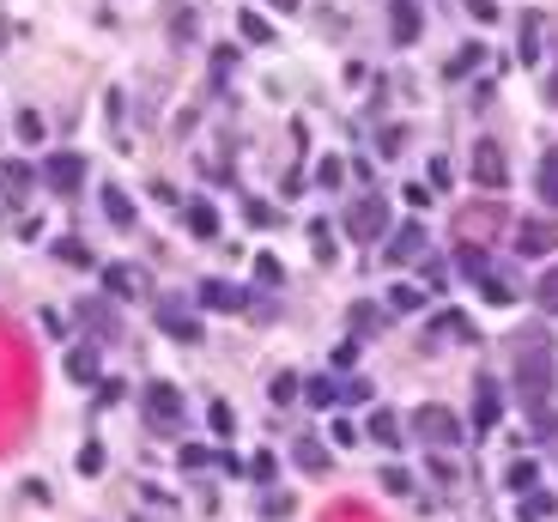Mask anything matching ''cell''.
<instances>
[{
	"label": "cell",
	"mask_w": 558,
	"mask_h": 522,
	"mask_svg": "<svg viewBox=\"0 0 558 522\" xmlns=\"http://www.w3.org/2000/svg\"><path fill=\"white\" fill-rule=\"evenodd\" d=\"M140 407H146V425H152V431H176V425H182V389L176 383H146L140 389Z\"/></svg>",
	"instance_id": "obj_3"
},
{
	"label": "cell",
	"mask_w": 558,
	"mask_h": 522,
	"mask_svg": "<svg viewBox=\"0 0 558 522\" xmlns=\"http://www.w3.org/2000/svg\"><path fill=\"white\" fill-rule=\"evenodd\" d=\"M182 219H188V231H195L201 244H212V237H219V207H212V201H201V195H195V201H182Z\"/></svg>",
	"instance_id": "obj_15"
},
{
	"label": "cell",
	"mask_w": 558,
	"mask_h": 522,
	"mask_svg": "<svg viewBox=\"0 0 558 522\" xmlns=\"http://www.w3.org/2000/svg\"><path fill=\"white\" fill-rule=\"evenodd\" d=\"M540 12H528L522 19V43H516V55H522V68H534V61H540Z\"/></svg>",
	"instance_id": "obj_26"
},
{
	"label": "cell",
	"mask_w": 558,
	"mask_h": 522,
	"mask_svg": "<svg viewBox=\"0 0 558 522\" xmlns=\"http://www.w3.org/2000/svg\"><path fill=\"white\" fill-rule=\"evenodd\" d=\"M68 377H73L79 389L98 383V347H73V352H68Z\"/></svg>",
	"instance_id": "obj_20"
},
{
	"label": "cell",
	"mask_w": 558,
	"mask_h": 522,
	"mask_svg": "<svg viewBox=\"0 0 558 522\" xmlns=\"http://www.w3.org/2000/svg\"><path fill=\"white\" fill-rule=\"evenodd\" d=\"M237 31H243V43H255V49H261V43H274V25H267L261 12H237Z\"/></svg>",
	"instance_id": "obj_25"
},
{
	"label": "cell",
	"mask_w": 558,
	"mask_h": 522,
	"mask_svg": "<svg viewBox=\"0 0 558 522\" xmlns=\"http://www.w3.org/2000/svg\"><path fill=\"white\" fill-rule=\"evenodd\" d=\"M347 231L358 237V244H377V237H388V207H383V195H364V201H352Z\"/></svg>",
	"instance_id": "obj_5"
},
{
	"label": "cell",
	"mask_w": 558,
	"mask_h": 522,
	"mask_svg": "<svg viewBox=\"0 0 558 522\" xmlns=\"http://www.w3.org/2000/svg\"><path fill=\"white\" fill-rule=\"evenodd\" d=\"M340 176H347L340 158H315V189H340Z\"/></svg>",
	"instance_id": "obj_36"
},
{
	"label": "cell",
	"mask_w": 558,
	"mask_h": 522,
	"mask_svg": "<svg viewBox=\"0 0 558 522\" xmlns=\"http://www.w3.org/2000/svg\"><path fill=\"white\" fill-rule=\"evenodd\" d=\"M364 431H371V438H377V444H388V450H395V444H401V419L388 414V407H377V414L364 419Z\"/></svg>",
	"instance_id": "obj_23"
},
{
	"label": "cell",
	"mask_w": 558,
	"mask_h": 522,
	"mask_svg": "<svg viewBox=\"0 0 558 522\" xmlns=\"http://www.w3.org/2000/svg\"><path fill=\"white\" fill-rule=\"evenodd\" d=\"M383 492H395V498H407V492H413V474H407L401 462H388V468H383Z\"/></svg>",
	"instance_id": "obj_33"
},
{
	"label": "cell",
	"mask_w": 558,
	"mask_h": 522,
	"mask_svg": "<svg viewBox=\"0 0 558 522\" xmlns=\"http://www.w3.org/2000/svg\"><path fill=\"white\" fill-rule=\"evenodd\" d=\"M516 389H522V407H546V395H553V341L546 334H528L522 347H516Z\"/></svg>",
	"instance_id": "obj_1"
},
{
	"label": "cell",
	"mask_w": 558,
	"mask_h": 522,
	"mask_svg": "<svg viewBox=\"0 0 558 522\" xmlns=\"http://www.w3.org/2000/svg\"><path fill=\"white\" fill-rule=\"evenodd\" d=\"M553 492H522V517H553Z\"/></svg>",
	"instance_id": "obj_40"
},
{
	"label": "cell",
	"mask_w": 558,
	"mask_h": 522,
	"mask_svg": "<svg viewBox=\"0 0 558 522\" xmlns=\"http://www.w3.org/2000/svg\"><path fill=\"white\" fill-rule=\"evenodd\" d=\"M347 322H352V341H371V334H383V328H388V304L358 298V304L347 310Z\"/></svg>",
	"instance_id": "obj_12"
},
{
	"label": "cell",
	"mask_w": 558,
	"mask_h": 522,
	"mask_svg": "<svg viewBox=\"0 0 558 522\" xmlns=\"http://www.w3.org/2000/svg\"><path fill=\"white\" fill-rule=\"evenodd\" d=\"M431 328H437L443 341H474V328H467V316H461V310H443L437 322H431Z\"/></svg>",
	"instance_id": "obj_28"
},
{
	"label": "cell",
	"mask_w": 558,
	"mask_h": 522,
	"mask_svg": "<svg viewBox=\"0 0 558 522\" xmlns=\"http://www.w3.org/2000/svg\"><path fill=\"white\" fill-rule=\"evenodd\" d=\"M480 61H486V49H480V43H467V49H461V55L450 61V79H461V73H474Z\"/></svg>",
	"instance_id": "obj_38"
},
{
	"label": "cell",
	"mask_w": 558,
	"mask_h": 522,
	"mask_svg": "<svg viewBox=\"0 0 558 522\" xmlns=\"http://www.w3.org/2000/svg\"><path fill=\"white\" fill-rule=\"evenodd\" d=\"M79 474L92 480V474H104V444L92 438V444H79Z\"/></svg>",
	"instance_id": "obj_35"
},
{
	"label": "cell",
	"mask_w": 558,
	"mask_h": 522,
	"mask_svg": "<svg viewBox=\"0 0 558 522\" xmlns=\"http://www.w3.org/2000/svg\"><path fill=\"white\" fill-rule=\"evenodd\" d=\"M274 468H279V462H274V455H267V450H261V455H255V462H249V480H274Z\"/></svg>",
	"instance_id": "obj_48"
},
{
	"label": "cell",
	"mask_w": 558,
	"mask_h": 522,
	"mask_svg": "<svg viewBox=\"0 0 558 522\" xmlns=\"http://www.w3.org/2000/svg\"><path fill=\"white\" fill-rule=\"evenodd\" d=\"M98 201H104V219H109V225L134 231V201H128V195H122L116 182H104V195H98Z\"/></svg>",
	"instance_id": "obj_18"
},
{
	"label": "cell",
	"mask_w": 558,
	"mask_h": 522,
	"mask_svg": "<svg viewBox=\"0 0 558 522\" xmlns=\"http://www.w3.org/2000/svg\"><path fill=\"white\" fill-rule=\"evenodd\" d=\"M413 438H418V444H431V450H455V444L467 438V425H461L450 407L431 401V407H418V414H413Z\"/></svg>",
	"instance_id": "obj_2"
},
{
	"label": "cell",
	"mask_w": 558,
	"mask_h": 522,
	"mask_svg": "<svg viewBox=\"0 0 558 522\" xmlns=\"http://www.w3.org/2000/svg\"><path fill=\"white\" fill-rule=\"evenodd\" d=\"M474 182H480L486 195H498V189L510 182V158H504L498 140H474Z\"/></svg>",
	"instance_id": "obj_6"
},
{
	"label": "cell",
	"mask_w": 558,
	"mask_h": 522,
	"mask_svg": "<svg viewBox=\"0 0 558 522\" xmlns=\"http://www.w3.org/2000/svg\"><path fill=\"white\" fill-rule=\"evenodd\" d=\"M388 31H395V43H418V36H425L418 0H388Z\"/></svg>",
	"instance_id": "obj_11"
},
{
	"label": "cell",
	"mask_w": 558,
	"mask_h": 522,
	"mask_svg": "<svg viewBox=\"0 0 558 522\" xmlns=\"http://www.w3.org/2000/svg\"><path fill=\"white\" fill-rule=\"evenodd\" d=\"M152 310H158V328H164L171 341H182V347H195V341H201V316L188 310L182 298H171V292H164V298H158Z\"/></svg>",
	"instance_id": "obj_4"
},
{
	"label": "cell",
	"mask_w": 558,
	"mask_h": 522,
	"mask_svg": "<svg viewBox=\"0 0 558 522\" xmlns=\"http://www.w3.org/2000/svg\"><path fill=\"white\" fill-rule=\"evenodd\" d=\"M43 182L61 189V195H73V189L85 182V152H49V158H43Z\"/></svg>",
	"instance_id": "obj_7"
},
{
	"label": "cell",
	"mask_w": 558,
	"mask_h": 522,
	"mask_svg": "<svg viewBox=\"0 0 558 522\" xmlns=\"http://www.w3.org/2000/svg\"><path fill=\"white\" fill-rule=\"evenodd\" d=\"M425 310V285H388V316H413Z\"/></svg>",
	"instance_id": "obj_22"
},
{
	"label": "cell",
	"mask_w": 558,
	"mask_h": 522,
	"mask_svg": "<svg viewBox=\"0 0 558 522\" xmlns=\"http://www.w3.org/2000/svg\"><path fill=\"white\" fill-rule=\"evenodd\" d=\"M328 438H334L340 450H352V444H358V425H352V419H328Z\"/></svg>",
	"instance_id": "obj_43"
},
{
	"label": "cell",
	"mask_w": 558,
	"mask_h": 522,
	"mask_svg": "<svg viewBox=\"0 0 558 522\" xmlns=\"http://www.w3.org/2000/svg\"><path fill=\"white\" fill-rule=\"evenodd\" d=\"M207 310H243V285H231V279H201V292H195Z\"/></svg>",
	"instance_id": "obj_13"
},
{
	"label": "cell",
	"mask_w": 558,
	"mask_h": 522,
	"mask_svg": "<svg viewBox=\"0 0 558 522\" xmlns=\"http://www.w3.org/2000/svg\"><path fill=\"white\" fill-rule=\"evenodd\" d=\"M304 395H310L315 407H334V401L347 395V383H334V377H310V383H304Z\"/></svg>",
	"instance_id": "obj_27"
},
{
	"label": "cell",
	"mask_w": 558,
	"mask_h": 522,
	"mask_svg": "<svg viewBox=\"0 0 558 522\" xmlns=\"http://www.w3.org/2000/svg\"><path fill=\"white\" fill-rule=\"evenodd\" d=\"M516 249H522V255H553L558 249V219H522V225H516Z\"/></svg>",
	"instance_id": "obj_8"
},
{
	"label": "cell",
	"mask_w": 558,
	"mask_h": 522,
	"mask_svg": "<svg viewBox=\"0 0 558 522\" xmlns=\"http://www.w3.org/2000/svg\"><path fill=\"white\" fill-rule=\"evenodd\" d=\"M418 279H425V292H443V285H450V268H443L437 255H425V268H418Z\"/></svg>",
	"instance_id": "obj_37"
},
{
	"label": "cell",
	"mask_w": 558,
	"mask_h": 522,
	"mask_svg": "<svg viewBox=\"0 0 558 522\" xmlns=\"http://www.w3.org/2000/svg\"><path fill=\"white\" fill-rule=\"evenodd\" d=\"M255 279H261V285H279V279H285V268H279L274 249H261V255H255Z\"/></svg>",
	"instance_id": "obj_34"
},
{
	"label": "cell",
	"mask_w": 558,
	"mask_h": 522,
	"mask_svg": "<svg viewBox=\"0 0 558 522\" xmlns=\"http://www.w3.org/2000/svg\"><path fill=\"white\" fill-rule=\"evenodd\" d=\"M431 189H450V158H431Z\"/></svg>",
	"instance_id": "obj_49"
},
{
	"label": "cell",
	"mask_w": 558,
	"mask_h": 522,
	"mask_svg": "<svg viewBox=\"0 0 558 522\" xmlns=\"http://www.w3.org/2000/svg\"><path fill=\"white\" fill-rule=\"evenodd\" d=\"M0 182H6V201H25V195H31V182H36V171L25 165V158H12V165L0 171Z\"/></svg>",
	"instance_id": "obj_19"
},
{
	"label": "cell",
	"mask_w": 558,
	"mask_h": 522,
	"mask_svg": "<svg viewBox=\"0 0 558 522\" xmlns=\"http://www.w3.org/2000/svg\"><path fill=\"white\" fill-rule=\"evenodd\" d=\"M79 322H85L98 341H116V310H109L104 298H79Z\"/></svg>",
	"instance_id": "obj_16"
},
{
	"label": "cell",
	"mask_w": 558,
	"mask_h": 522,
	"mask_svg": "<svg viewBox=\"0 0 558 522\" xmlns=\"http://www.w3.org/2000/svg\"><path fill=\"white\" fill-rule=\"evenodd\" d=\"M383 255H388V261H418V255H425V225H418V219L395 225V237L383 244Z\"/></svg>",
	"instance_id": "obj_9"
},
{
	"label": "cell",
	"mask_w": 558,
	"mask_h": 522,
	"mask_svg": "<svg viewBox=\"0 0 558 522\" xmlns=\"http://www.w3.org/2000/svg\"><path fill=\"white\" fill-rule=\"evenodd\" d=\"M298 395H304V383H298L291 371H279L274 383H267V401H274V407H285V401H298Z\"/></svg>",
	"instance_id": "obj_30"
},
{
	"label": "cell",
	"mask_w": 558,
	"mask_h": 522,
	"mask_svg": "<svg viewBox=\"0 0 558 522\" xmlns=\"http://www.w3.org/2000/svg\"><path fill=\"white\" fill-rule=\"evenodd\" d=\"M455 268H461L467 279H486V274H491V255H486V244H461V249H455Z\"/></svg>",
	"instance_id": "obj_21"
},
{
	"label": "cell",
	"mask_w": 558,
	"mask_h": 522,
	"mask_svg": "<svg viewBox=\"0 0 558 522\" xmlns=\"http://www.w3.org/2000/svg\"><path fill=\"white\" fill-rule=\"evenodd\" d=\"M267 6H279V12H298V6H304V0H267Z\"/></svg>",
	"instance_id": "obj_50"
},
{
	"label": "cell",
	"mask_w": 558,
	"mask_h": 522,
	"mask_svg": "<svg viewBox=\"0 0 558 522\" xmlns=\"http://www.w3.org/2000/svg\"><path fill=\"white\" fill-rule=\"evenodd\" d=\"M534 189H540V201L558 213V146L546 152V158H540V182H534Z\"/></svg>",
	"instance_id": "obj_24"
},
{
	"label": "cell",
	"mask_w": 558,
	"mask_h": 522,
	"mask_svg": "<svg viewBox=\"0 0 558 522\" xmlns=\"http://www.w3.org/2000/svg\"><path fill=\"white\" fill-rule=\"evenodd\" d=\"M534 298H540V304H546V310L558 316V268H553V274H540V285H534Z\"/></svg>",
	"instance_id": "obj_42"
},
{
	"label": "cell",
	"mask_w": 558,
	"mask_h": 522,
	"mask_svg": "<svg viewBox=\"0 0 558 522\" xmlns=\"http://www.w3.org/2000/svg\"><path fill=\"white\" fill-rule=\"evenodd\" d=\"M480 292H486L491 304H510V298H516V285H510L504 274H486V279H480Z\"/></svg>",
	"instance_id": "obj_39"
},
{
	"label": "cell",
	"mask_w": 558,
	"mask_h": 522,
	"mask_svg": "<svg viewBox=\"0 0 558 522\" xmlns=\"http://www.w3.org/2000/svg\"><path fill=\"white\" fill-rule=\"evenodd\" d=\"M19 140H43V116H36V109H19Z\"/></svg>",
	"instance_id": "obj_45"
},
{
	"label": "cell",
	"mask_w": 558,
	"mask_h": 522,
	"mask_svg": "<svg viewBox=\"0 0 558 522\" xmlns=\"http://www.w3.org/2000/svg\"><path fill=\"white\" fill-rule=\"evenodd\" d=\"M243 213H249V225H261V231H267V225H274V219H279V213L267 207V201H249Z\"/></svg>",
	"instance_id": "obj_47"
},
{
	"label": "cell",
	"mask_w": 558,
	"mask_h": 522,
	"mask_svg": "<svg viewBox=\"0 0 558 522\" xmlns=\"http://www.w3.org/2000/svg\"><path fill=\"white\" fill-rule=\"evenodd\" d=\"M498 414H504L498 383H491V377H474V431H491V425H498Z\"/></svg>",
	"instance_id": "obj_10"
},
{
	"label": "cell",
	"mask_w": 558,
	"mask_h": 522,
	"mask_svg": "<svg viewBox=\"0 0 558 522\" xmlns=\"http://www.w3.org/2000/svg\"><path fill=\"white\" fill-rule=\"evenodd\" d=\"M55 255H61L68 268H98V255H92V249L79 244V237H61V244H55Z\"/></svg>",
	"instance_id": "obj_29"
},
{
	"label": "cell",
	"mask_w": 558,
	"mask_h": 522,
	"mask_svg": "<svg viewBox=\"0 0 558 522\" xmlns=\"http://www.w3.org/2000/svg\"><path fill=\"white\" fill-rule=\"evenodd\" d=\"M291 462H298L304 474H328V462H334V455H328V444H322V438H298V444H291Z\"/></svg>",
	"instance_id": "obj_17"
},
{
	"label": "cell",
	"mask_w": 558,
	"mask_h": 522,
	"mask_svg": "<svg viewBox=\"0 0 558 522\" xmlns=\"http://www.w3.org/2000/svg\"><path fill=\"white\" fill-rule=\"evenodd\" d=\"M207 425L219 431V438H231V431H237V414H231V401H212V407H207Z\"/></svg>",
	"instance_id": "obj_32"
},
{
	"label": "cell",
	"mask_w": 558,
	"mask_h": 522,
	"mask_svg": "<svg viewBox=\"0 0 558 522\" xmlns=\"http://www.w3.org/2000/svg\"><path fill=\"white\" fill-rule=\"evenodd\" d=\"M534 480H540L534 462H510V474H504V486H510V492H534Z\"/></svg>",
	"instance_id": "obj_31"
},
{
	"label": "cell",
	"mask_w": 558,
	"mask_h": 522,
	"mask_svg": "<svg viewBox=\"0 0 558 522\" xmlns=\"http://www.w3.org/2000/svg\"><path fill=\"white\" fill-rule=\"evenodd\" d=\"M176 462H182V468H207L212 450H207V444H182V450H176Z\"/></svg>",
	"instance_id": "obj_44"
},
{
	"label": "cell",
	"mask_w": 558,
	"mask_h": 522,
	"mask_svg": "<svg viewBox=\"0 0 558 522\" xmlns=\"http://www.w3.org/2000/svg\"><path fill=\"white\" fill-rule=\"evenodd\" d=\"M104 292L109 298H140V292H146V274L128 268V261H109L104 268Z\"/></svg>",
	"instance_id": "obj_14"
},
{
	"label": "cell",
	"mask_w": 558,
	"mask_h": 522,
	"mask_svg": "<svg viewBox=\"0 0 558 522\" xmlns=\"http://www.w3.org/2000/svg\"><path fill=\"white\" fill-rule=\"evenodd\" d=\"M461 6H467L474 25H491V19H498V0H461Z\"/></svg>",
	"instance_id": "obj_46"
},
{
	"label": "cell",
	"mask_w": 558,
	"mask_h": 522,
	"mask_svg": "<svg viewBox=\"0 0 558 522\" xmlns=\"http://www.w3.org/2000/svg\"><path fill=\"white\" fill-rule=\"evenodd\" d=\"M310 244H315L322 261H334V231H328V219H315V225H310Z\"/></svg>",
	"instance_id": "obj_41"
}]
</instances>
